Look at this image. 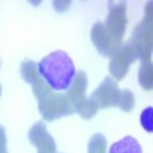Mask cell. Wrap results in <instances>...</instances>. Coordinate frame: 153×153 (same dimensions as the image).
I'll use <instances>...</instances> for the list:
<instances>
[{"instance_id": "obj_1", "label": "cell", "mask_w": 153, "mask_h": 153, "mask_svg": "<svg viewBox=\"0 0 153 153\" xmlns=\"http://www.w3.org/2000/svg\"><path fill=\"white\" fill-rule=\"evenodd\" d=\"M38 72L54 91H68L75 76L74 63L63 51H55L46 55L38 63Z\"/></svg>"}, {"instance_id": "obj_2", "label": "cell", "mask_w": 153, "mask_h": 153, "mask_svg": "<svg viewBox=\"0 0 153 153\" xmlns=\"http://www.w3.org/2000/svg\"><path fill=\"white\" fill-rule=\"evenodd\" d=\"M32 91L38 101V110L46 121H54L57 118L75 113L71 98L66 94L52 92V89L42 78V75L32 84Z\"/></svg>"}, {"instance_id": "obj_3", "label": "cell", "mask_w": 153, "mask_h": 153, "mask_svg": "<svg viewBox=\"0 0 153 153\" xmlns=\"http://www.w3.org/2000/svg\"><path fill=\"white\" fill-rule=\"evenodd\" d=\"M126 9H127V6L124 2L109 3V16H107V20L103 23L107 35L117 46L123 45V35H124L126 26H127Z\"/></svg>"}, {"instance_id": "obj_4", "label": "cell", "mask_w": 153, "mask_h": 153, "mask_svg": "<svg viewBox=\"0 0 153 153\" xmlns=\"http://www.w3.org/2000/svg\"><path fill=\"white\" fill-rule=\"evenodd\" d=\"M130 45L133 46V51L136 54V60L141 61H150L152 55V17L146 14L144 20L138 23V26L133 29Z\"/></svg>"}, {"instance_id": "obj_5", "label": "cell", "mask_w": 153, "mask_h": 153, "mask_svg": "<svg viewBox=\"0 0 153 153\" xmlns=\"http://www.w3.org/2000/svg\"><path fill=\"white\" fill-rule=\"evenodd\" d=\"M136 60V54L133 51V46L130 45V42L123 43L115 52L110 55V63H109V71L110 75L115 81L123 80L127 75L130 65Z\"/></svg>"}, {"instance_id": "obj_6", "label": "cell", "mask_w": 153, "mask_h": 153, "mask_svg": "<svg viewBox=\"0 0 153 153\" xmlns=\"http://www.w3.org/2000/svg\"><path fill=\"white\" fill-rule=\"evenodd\" d=\"M89 98L94 101L98 109H107V107L118 106V100H120L118 83L112 76H106L103 83L95 89Z\"/></svg>"}, {"instance_id": "obj_7", "label": "cell", "mask_w": 153, "mask_h": 153, "mask_svg": "<svg viewBox=\"0 0 153 153\" xmlns=\"http://www.w3.org/2000/svg\"><path fill=\"white\" fill-rule=\"evenodd\" d=\"M91 40H92L95 49H97L103 57H110L115 51L120 48V46H117V45L110 40V37L107 35V32H106V29H104L103 22L94 23V26H92V29H91Z\"/></svg>"}, {"instance_id": "obj_8", "label": "cell", "mask_w": 153, "mask_h": 153, "mask_svg": "<svg viewBox=\"0 0 153 153\" xmlns=\"http://www.w3.org/2000/svg\"><path fill=\"white\" fill-rule=\"evenodd\" d=\"M86 89H87V76L83 71L75 72V76L71 83V86L68 87L66 95L71 98L72 104L80 101L81 98H86Z\"/></svg>"}, {"instance_id": "obj_9", "label": "cell", "mask_w": 153, "mask_h": 153, "mask_svg": "<svg viewBox=\"0 0 153 153\" xmlns=\"http://www.w3.org/2000/svg\"><path fill=\"white\" fill-rule=\"evenodd\" d=\"M107 153H143V149L133 136H126L121 141L112 144Z\"/></svg>"}, {"instance_id": "obj_10", "label": "cell", "mask_w": 153, "mask_h": 153, "mask_svg": "<svg viewBox=\"0 0 153 153\" xmlns=\"http://www.w3.org/2000/svg\"><path fill=\"white\" fill-rule=\"evenodd\" d=\"M74 110L80 115L81 118L84 120H91L92 117H95V113L98 110V107L95 106V103L91 100V98H81L80 101L74 103Z\"/></svg>"}, {"instance_id": "obj_11", "label": "cell", "mask_w": 153, "mask_h": 153, "mask_svg": "<svg viewBox=\"0 0 153 153\" xmlns=\"http://www.w3.org/2000/svg\"><path fill=\"white\" fill-rule=\"evenodd\" d=\"M20 74H22V78L25 80V83L28 84H34L37 81V78L40 76V72H38V65L34 63L32 60H26L22 63L20 66Z\"/></svg>"}, {"instance_id": "obj_12", "label": "cell", "mask_w": 153, "mask_h": 153, "mask_svg": "<svg viewBox=\"0 0 153 153\" xmlns=\"http://www.w3.org/2000/svg\"><path fill=\"white\" fill-rule=\"evenodd\" d=\"M139 84L146 91H152L153 87V81H152V61H141L139 66Z\"/></svg>"}, {"instance_id": "obj_13", "label": "cell", "mask_w": 153, "mask_h": 153, "mask_svg": "<svg viewBox=\"0 0 153 153\" xmlns=\"http://www.w3.org/2000/svg\"><path fill=\"white\" fill-rule=\"evenodd\" d=\"M48 136V129H46V124L45 123H37V124H34L32 126V129L29 130V135H28V138H29V143L32 144V146H38L43 139Z\"/></svg>"}, {"instance_id": "obj_14", "label": "cell", "mask_w": 153, "mask_h": 153, "mask_svg": "<svg viewBox=\"0 0 153 153\" xmlns=\"http://www.w3.org/2000/svg\"><path fill=\"white\" fill-rule=\"evenodd\" d=\"M87 153H107V141L106 136L101 133H95L87 146Z\"/></svg>"}, {"instance_id": "obj_15", "label": "cell", "mask_w": 153, "mask_h": 153, "mask_svg": "<svg viewBox=\"0 0 153 153\" xmlns=\"http://www.w3.org/2000/svg\"><path fill=\"white\" fill-rule=\"evenodd\" d=\"M135 106V97L129 89L120 91V100H118V107L124 112H130Z\"/></svg>"}, {"instance_id": "obj_16", "label": "cell", "mask_w": 153, "mask_h": 153, "mask_svg": "<svg viewBox=\"0 0 153 153\" xmlns=\"http://www.w3.org/2000/svg\"><path fill=\"white\" fill-rule=\"evenodd\" d=\"M37 153H57V144L54 138L48 133V136L37 146Z\"/></svg>"}, {"instance_id": "obj_17", "label": "cell", "mask_w": 153, "mask_h": 153, "mask_svg": "<svg viewBox=\"0 0 153 153\" xmlns=\"http://www.w3.org/2000/svg\"><path fill=\"white\" fill-rule=\"evenodd\" d=\"M152 113H153V109H152V107H149L147 110H144V112H143V117H141V123H143V126H144V129H146V130H149V132H152V130H153Z\"/></svg>"}, {"instance_id": "obj_18", "label": "cell", "mask_w": 153, "mask_h": 153, "mask_svg": "<svg viewBox=\"0 0 153 153\" xmlns=\"http://www.w3.org/2000/svg\"><path fill=\"white\" fill-rule=\"evenodd\" d=\"M8 139H6V132H5V127L0 126V153H8Z\"/></svg>"}, {"instance_id": "obj_19", "label": "cell", "mask_w": 153, "mask_h": 153, "mask_svg": "<svg viewBox=\"0 0 153 153\" xmlns=\"http://www.w3.org/2000/svg\"><path fill=\"white\" fill-rule=\"evenodd\" d=\"M0 95H2V86H0Z\"/></svg>"}]
</instances>
